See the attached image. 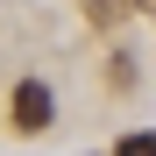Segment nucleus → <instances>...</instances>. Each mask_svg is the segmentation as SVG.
Returning a JSON list of instances; mask_svg holds the SVG:
<instances>
[{"mask_svg":"<svg viewBox=\"0 0 156 156\" xmlns=\"http://www.w3.org/2000/svg\"><path fill=\"white\" fill-rule=\"evenodd\" d=\"M50 114H57V99H50V85H14V128L21 135H36V128H50Z\"/></svg>","mask_w":156,"mask_h":156,"instance_id":"f257e3e1","label":"nucleus"},{"mask_svg":"<svg viewBox=\"0 0 156 156\" xmlns=\"http://www.w3.org/2000/svg\"><path fill=\"white\" fill-rule=\"evenodd\" d=\"M114 156H156V135H128V142H121Z\"/></svg>","mask_w":156,"mask_h":156,"instance_id":"f03ea898","label":"nucleus"},{"mask_svg":"<svg viewBox=\"0 0 156 156\" xmlns=\"http://www.w3.org/2000/svg\"><path fill=\"white\" fill-rule=\"evenodd\" d=\"M128 7H121V0H92V21H121Z\"/></svg>","mask_w":156,"mask_h":156,"instance_id":"7ed1b4c3","label":"nucleus"},{"mask_svg":"<svg viewBox=\"0 0 156 156\" xmlns=\"http://www.w3.org/2000/svg\"><path fill=\"white\" fill-rule=\"evenodd\" d=\"M135 7H149V14H156V0H135Z\"/></svg>","mask_w":156,"mask_h":156,"instance_id":"20e7f679","label":"nucleus"}]
</instances>
